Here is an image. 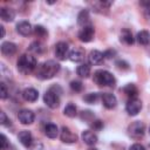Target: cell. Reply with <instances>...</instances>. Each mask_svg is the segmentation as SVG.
<instances>
[{"label":"cell","mask_w":150,"mask_h":150,"mask_svg":"<svg viewBox=\"0 0 150 150\" xmlns=\"http://www.w3.org/2000/svg\"><path fill=\"white\" fill-rule=\"evenodd\" d=\"M59 70H60V64L53 60H48L38 67L36 77L41 80H49V79H53Z\"/></svg>","instance_id":"cell-1"},{"label":"cell","mask_w":150,"mask_h":150,"mask_svg":"<svg viewBox=\"0 0 150 150\" xmlns=\"http://www.w3.org/2000/svg\"><path fill=\"white\" fill-rule=\"evenodd\" d=\"M16 67H18V70L23 74V75H27L29 73H32L35 67H36V59L30 55V54H22L18 62H16Z\"/></svg>","instance_id":"cell-2"},{"label":"cell","mask_w":150,"mask_h":150,"mask_svg":"<svg viewBox=\"0 0 150 150\" xmlns=\"http://www.w3.org/2000/svg\"><path fill=\"white\" fill-rule=\"evenodd\" d=\"M94 81L96 84L98 86H103V87H115L116 84V80L114 77V75L107 70H96L94 73Z\"/></svg>","instance_id":"cell-3"},{"label":"cell","mask_w":150,"mask_h":150,"mask_svg":"<svg viewBox=\"0 0 150 150\" xmlns=\"http://www.w3.org/2000/svg\"><path fill=\"white\" fill-rule=\"evenodd\" d=\"M144 131H145V125L142 122H139V121L132 122L128 127V134L132 138H141V137H143Z\"/></svg>","instance_id":"cell-4"},{"label":"cell","mask_w":150,"mask_h":150,"mask_svg":"<svg viewBox=\"0 0 150 150\" xmlns=\"http://www.w3.org/2000/svg\"><path fill=\"white\" fill-rule=\"evenodd\" d=\"M43 101L46 103L47 107H49L50 109H55L59 107L60 104V97H59V94L54 93L53 90H48L46 91V94L43 95Z\"/></svg>","instance_id":"cell-5"},{"label":"cell","mask_w":150,"mask_h":150,"mask_svg":"<svg viewBox=\"0 0 150 150\" xmlns=\"http://www.w3.org/2000/svg\"><path fill=\"white\" fill-rule=\"evenodd\" d=\"M142 109V102L141 100L136 98H129V101L127 102L125 105V110L130 116H136Z\"/></svg>","instance_id":"cell-6"},{"label":"cell","mask_w":150,"mask_h":150,"mask_svg":"<svg viewBox=\"0 0 150 150\" xmlns=\"http://www.w3.org/2000/svg\"><path fill=\"white\" fill-rule=\"evenodd\" d=\"M69 46L67 42H63V41H60L56 43L55 46V56L59 59V60H66L67 57H69Z\"/></svg>","instance_id":"cell-7"},{"label":"cell","mask_w":150,"mask_h":150,"mask_svg":"<svg viewBox=\"0 0 150 150\" xmlns=\"http://www.w3.org/2000/svg\"><path fill=\"white\" fill-rule=\"evenodd\" d=\"M94 34H95V30H94V27L91 25H88V26H84L80 32H79V40L82 41V42H90L94 38Z\"/></svg>","instance_id":"cell-8"},{"label":"cell","mask_w":150,"mask_h":150,"mask_svg":"<svg viewBox=\"0 0 150 150\" xmlns=\"http://www.w3.org/2000/svg\"><path fill=\"white\" fill-rule=\"evenodd\" d=\"M18 118H19V121H20L22 124L27 125V124H32V123L34 122L35 115H34V112H33L32 110H29V109H22V110L19 111Z\"/></svg>","instance_id":"cell-9"},{"label":"cell","mask_w":150,"mask_h":150,"mask_svg":"<svg viewBox=\"0 0 150 150\" xmlns=\"http://www.w3.org/2000/svg\"><path fill=\"white\" fill-rule=\"evenodd\" d=\"M60 138L63 143H67V144H71V143H75L76 139H77V136L67 127H62L61 129V132H60Z\"/></svg>","instance_id":"cell-10"},{"label":"cell","mask_w":150,"mask_h":150,"mask_svg":"<svg viewBox=\"0 0 150 150\" xmlns=\"http://www.w3.org/2000/svg\"><path fill=\"white\" fill-rule=\"evenodd\" d=\"M101 100H102V103L103 105L107 108V109H112L116 107L117 104V98L114 94H110V93H104L102 94L101 96Z\"/></svg>","instance_id":"cell-11"},{"label":"cell","mask_w":150,"mask_h":150,"mask_svg":"<svg viewBox=\"0 0 150 150\" xmlns=\"http://www.w3.org/2000/svg\"><path fill=\"white\" fill-rule=\"evenodd\" d=\"M18 138H19L20 143H21L23 146H26V148L30 146L32 143H33V136H32V134H30L29 131H27V130L20 131L19 135H18Z\"/></svg>","instance_id":"cell-12"},{"label":"cell","mask_w":150,"mask_h":150,"mask_svg":"<svg viewBox=\"0 0 150 150\" xmlns=\"http://www.w3.org/2000/svg\"><path fill=\"white\" fill-rule=\"evenodd\" d=\"M82 141H83L87 145L93 146V145H95V144L97 143V136H96V134H94V132L90 131V130H84V131L82 132Z\"/></svg>","instance_id":"cell-13"},{"label":"cell","mask_w":150,"mask_h":150,"mask_svg":"<svg viewBox=\"0 0 150 150\" xmlns=\"http://www.w3.org/2000/svg\"><path fill=\"white\" fill-rule=\"evenodd\" d=\"M32 30H33V28L28 21H21L16 25V32L19 34H21L22 36H28L32 33Z\"/></svg>","instance_id":"cell-14"},{"label":"cell","mask_w":150,"mask_h":150,"mask_svg":"<svg viewBox=\"0 0 150 150\" xmlns=\"http://www.w3.org/2000/svg\"><path fill=\"white\" fill-rule=\"evenodd\" d=\"M22 97L27 102H35L38 100V97H39V93L34 88H26L22 91Z\"/></svg>","instance_id":"cell-15"},{"label":"cell","mask_w":150,"mask_h":150,"mask_svg":"<svg viewBox=\"0 0 150 150\" xmlns=\"http://www.w3.org/2000/svg\"><path fill=\"white\" fill-rule=\"evenodd\" d=\"M104 59L103 53H101L100 50H91L88 55V61L90 64H100Z\"/></svg>","instance_id":"cell-16"},{"label":"cell","mask_w":150,"mask_h":150,"mask_svg":"<svg viewBox=\"0 0 150 150\" xmlns=\"http://www.w3.org/2000/svg\"><path fill=\"white\" fill-rule=\"evenodd\" d=\"M15 52H16V45H15V43L7 41V42H4V43L1 45V53H2L4 55H6V56H12V55L15 54Z\"/></svg>","instance_id":"cell-17"},{"label":"cell","mask_w":150,"mask_h":150,"mask_svg":"<svg viewBox=\"0 0 150 150\" xmlns=\"http://www.w3.org/2000/svg\"><path fill=\"white\" fill-rule=\"evenodd\" d=\"M0 16H1V19L4 21L11 22L15 18V12L12 8H9V7H2L1 11H0Z\"/></svg>","instance_id":"cell-18"},{"label":"cell","mask_w":150,"mask_h":150,"mask_svg":"<svg viewBox=\"0 0 150 150\" xmlns=\"http://www.w3.org/2000/svg\"><path fill=\"white\" fill-rule=\"evenodd\" d=\"M84 57V52L81 48H75L69 53V60L73 62H80Z\"/></svg>","instance_id":"cell-19"},{"label":"cell","mask_w":150,"mask_h":150,"mask_svg":"<svg viewBox=\"0 0 150 150\" xmlns=\"http://www.w3.org/2000/svg\"><path fill=\"white\" fill-rule=\"evenodd\" d=\"M57 134H59V129H57V127H56L55 124L48 123V124L45 125V135H46L47 137H49V138H55V137L57 136Z\"/></svg>","instance_id":"cell-20"},{"label":"cell","mask_w":150,"mask_h":150,"mask_svg":"<svg viewBox=\"0 0 150 150\" xmlns=\"http://www.w3.org/2000/svg\"><path fill=\"white\" fill-rule=\"evenodd\" d=\"M123 91H124V94H125L129 98H136V97H137V94H138V90H137L136 86L132 84V83L127 84V86L123 88Z\"/></svg>","instance_id":"cell-21"},{"label":"cell","mask_w":150,"mask_h":150,"mask_svg":"<svg viewBox=\"0 0 150 150\" xmlns=\"http://www.w3.org/2000/svg\"><path fill=\"white\" fill-rule=\"evenodd\" d=\"M121 41L122 42H124L125 45H132L134 43V36H132V34H131V32L129 30V29H122V32H121Z\"/></svg>","instance_id":"cell-22"},{"label":"cell","mask_w":150,"mask_h":150,"mask_svg":"<svg viewBox=\"0 0 150 150\" xmlns=\"http://www.w3.org/2000/svg\"><path fill=\"white\" fill-rule=\"evenodd\" d=\"M137 41L143 45V46H146L149 42H150V33L148 30H141L137 33V36H136Z\"/></svg>","instance_id":"cell-23"},{"label":"cell","mask_w":150,"mask_h":150,"mask_svg":"<svg viewBox=\"0 0 150 150\" xmlns=\"http://www.w3.org/2000/svg\"><path fill=\"white\" fill-rule=\"evenodd\" d=\"M88 22H89V12L87 9H83L79 13V16H77V23L82 27L84 26H88Z\"/></svg>","instance_id":"cell-24"},{"label":"cell","mask_w":150,"mask_h":150,"mask_svg":"<svg viewBox=\"0 0 150 150\" xmlns=\"http://www.w3.org/2000/svg\"><path fill=\"white\" fill-rule=\"evenodd\" d=\"M76 73H77V75L81 76V77H88V76L90 75V66L87 64V63H82V64H80V66L77 67Z\"/></svg>","instance_id":"cell-25"},{"label":"cell","mask_w":150,"mask_h":150,"mask_svg":"<svg viewBox=\"0 0 150 150\" xmlns=\"http://www.w3.org/2000/svg\"><path fill=\"white\" fill-rule=\"evenodd\" d=\"M29 50L32 53H35V54H42L45 50H46V47L40 42V41H35L33 42L30 46H29Z\"/></svg>","instance_id":"cell-26"},{"label":"cell","mask_w":150,"mask_h":150,"mask_svg":"<svg viewBox=\"0 0 150 150\" xmlns=\"http://www.w3.org/2000/svg\"><path fill=\"white\" fill-rule=\"evenodd\" d=\"M63 114L68 117H75L76 116V107L73 103H68L63 109Z\"/></svg>","instance_id":"cell-27"},{"label":"cell","mask_w":150,"mask_h":150,"mask_svg":"<svg viewBox=\"0 0 150 150\" xmlns=\"http://www.w3.org/2000/svg\"><path fill=\"white\" fill-rule=\"evenodd\" d=\"M98 98H100V94H98V93H89V94H87V95L83 97V100H84L87 103H89V104H94Z\"/></svg>","instance_id":"cell-28"},{"label":"cell","mask_w":150,"mask_h":150,"mask_svg":"<svg viewBox=\"0 0 150 150\" xmlns=\"http://www.w3.org/2000/svg\"><path fill=\"white\" fill-rule=\"evenodd\" d=\"M34 34H35L36 36H39V38H45V36L47 35V30H46V28H45L43 26L36 25V26L34 27Z\"/></svg>","instance_id":"cell-29"},{"label":"cell","mask_w":150,"mask_h":150,"mask_svg":"<svg viewBox=\"0 0 150 150\" xmlns=\"http://www.w3.org/2000/svg\"><path fill=\"white\" fill-rule=\"evenodd\" d=\"M70 88H71V90H74V91H81L82 88H83V86H82V82L75 80V81H71V82H70Z\"/></svg>","instance_id":"cell-30"},{"label":"cell","mask_w":150,"mask_h":150,"mask_svg":"<svg viewBox=\"0 0 150 150\" xmlns=\"http://www.w3.org/2000/svg\"><path fill=\"white\" fill-rule=\"evenodd\" d=\"M0 123L2 125H11V120L7 117V115H6L5 111H1L0 112Z\"/></svg>","instance_id":"cell-31"},{"label":"cell","mask_w":150,"mask_h":150,"mask_svg":"<svg viewBox=\"0 0 150 150\" xmlns=\"http://www.w3.org/2000/svg\"><path fill=\"white\" fill-rule=\"evenodd\" d=\"M7 96H8V90L6 88V84L4 82H1L0 83V97L2 100H5V98H7Z\"/></svg>","instance_id":"cell-32"},{"label":"cell","mask_w":150,"mask_h":150,"mask_svg":"<svg viewBox=\"0 0 150 150\" xmlns=\"http://www.w3.org/2000/svg\"><path fill=\"white\" fill-rule=\"evenodd\" d=\"M1 145H0V149L1 150H7V148H8V141H7V137L4 135V134H1Z\"/></svg>","instance_id":"cell-33"},{"label":"cell","mask_w":150,"mask_h":150,"mask_svg":"<svg viewBox=\"0 0 150 150\" xmlns=\"http://www.w3.org/2000/svg\"><path fill=\"white\" fill-rule=\"evenodd\" d=\"M91 127H93L94 129H96V130H100V129L103 127V122H102V121H100V120L93 121V123H91Z\"/></svg>","instance_id":"cell-34"},{"label":"cell","mask_w":150,"mask_h":150,"mask_svg":"<svg viewBox=\"0 0 150 150\" xmlns=\"http://www.w3.org/2000/svg\"><path fill=\"white\" fill-rule=\"evenodd\" d=\"M116 66H117L120 69H128V68H129V64H128L125 61H121V60L116 62Z\"/></svg>","instance_id":"cell-35"},{"label":"cell","mask_w":150,"mask_h":150,"mask_svg":"<svg viewBox=\"0 0 150 150\" xmlns=\"http://www.w3.org/2000/svg\"><path fill=\"white\" fill-rule=\"evenodd\" d=\"M129 150H145V148L139 143H135L129 148Z\"/></svg>","instance_id":"cell-36"},{"label":"cell","mask_w":150,"mask_h":150,"mask_svg":"<svg viewBox=\"0 0 150 150\" xmlns=\"http://www.w3.org/2000/svg\"><path fill=\"white\" fill-rule=\"evenodd\" d=\"M93 117V114H91V111H89V110H86V111H82V118H84L86 121H89V118L88 117Z\"/></svg>","instance_id":"cell-37"},{"label":"cell","mask_w":150,"mask_h":150,"mask_svg":"<svg viewBox=\"0 0 150 150\" xmlns=\"http://www.w3.org/2000/svg\"><path fill=\"white\" fill-rule=\"evenodd\" d=\"M114 54H115V52H114V50H108V52L103 53L104 57H107V59H110V57H112V55H114Z\"/></svg>","instance_id":"cell-38"},{"label":"cell","mask_w":150,"mask_h":150,"mask_svg":"<svg viewBox=\"0 0 150 150\" xmlns=\"http://www.w3.org/2000/svg\"><path fill=\"white\" fill-rule=\"evenodd\" d=\"M144 16H145V19L150 22V8H146V9H145V12H144Z\"/></svg>","instance_id":"cell-39"},{"label":"cell","mask_w":150,"mask_h":150,"mask_svg":"<svg viewBox=\"0 0 150 150\" xmlns=\"http://www.w3.org/2000/svg\"><path fill=\"white\" fill-rule=\"evenodd\" d=\"M139 4H141V6H144L145 9L146 8H150V1H141Z\"/></svg>","instance_id":"cell-40"},{"label":"cell","mask_w":150,"mask_h":150,"mask_svg":"<svg viewBox=\"0 0 150 150\" xmlns=\"http://www.w3.org/2000/svg\"><path fill=\"white\" fill-rule=\"evenodd\" d=\"M0 30H1V38H4L5 36V27L0 26Z\"/></svg>","instance_id":"cell-41"},{"label":"cell","mask_w":150,"mask_h":150,"mask_svg":"<svg viewBox=\"0 0 150 150\" xmlns=\"http://www.w3.org/2000/svg\"><path fill=\"white\" fill-rule=\"evenodd\" d=\"M88 150H97V149H96V148H89Z\"/></svg>","instance_id":"cell-42"}]
</instances>
